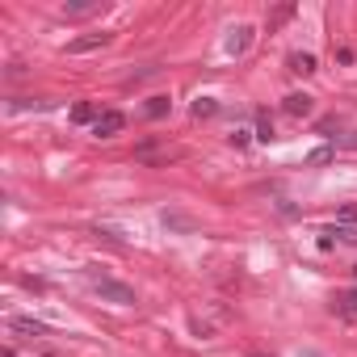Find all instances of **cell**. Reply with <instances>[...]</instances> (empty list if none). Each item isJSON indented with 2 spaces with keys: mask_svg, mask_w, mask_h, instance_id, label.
<instances>
[{
  "mask_svg": "<svg viewBox=\"0 0 357 357\" xmlns=\"http://www.w3.org/2000/svg\"><path fill=\"white\" fill-rule=\"evenodd\" d=\"M93 290H97L101 298H109V303H122V307L135 303V290L122 286V282H114V278H93Z\"/></svg>",
  "mask_w": 357,
  "mask_h": 357,
  "instance_id": "obj_1",
  "label": "cell"
},
{
  "mask_svg": "<svg viewBox=\"0 0 357 357\" xmlns=\"http://www.w3.org/2000/svg\"><path fill=\"white\" fill-rule=\"evenodd\" d=\"M122 126H126V118H122L118 109H105V114H101V118L93 122V135H97V139H114V135H118Z\"/></svg>",
  "mask_w": 357,
  "mask_h": 357,
  "instance_id": "obj_2",
  "label": "cell"
},
{
  "mask_svg": "<svg viewBox=\"0 0 357 357\" xmlns=\"http://www.w3.org/2000/svg\"><path fill=\"white\" fill-rule=\"evenodd\" d=\"M105 43H109V34H84V38H72V43H68V55H84V51L105 47Z\"/></svg>",
  "mask_w": 357,
  "mask_h": 357,
  "instance_id": "obj_3",
  "label": "cell"
},
{
  "mask_svg": "<svg viewBox=\"0 0 357 357\" xmlns=\"http://www.w3.org/2000/svg\"><path fill=\"white\" fill-rule=\"evenodd\" d=\"M248 43H252V30H248V26H240V30H231L227 51H231V55H244V51H248Z\"/></svg>",
  "mask_w": 357,
  "mask_h": 357,
  "instance_id": "obj_4",
  "label": "cell"
},
{
  "mask_svg": "<svg viewBox=\"0 0 357 357\" xmlns=\"http://www.w3.org/2000/svg\"><path fill=\"white\" fill-rule=\"evenodd\" d=\"M286 114L307 118V114H311V97H307V93H290V97H286Z\"/></svg>",
  "mask_w": 357,
  "mask_h": 357,
  "instance_id": "obj_5",
  "label": "cell"
},
{
  "mask_svg": "<svg viewBox=\"0 0 357 357\" xmlns=\"http://www.w3.org/2000/svg\"><path fill=\"white\" fill-rule=\"evenodd\" d=\"M290 68H294L298 76H311V72H315V55H290Z\"/></svg>",
  "mask_w": 357,
  "mask_h": 357,
  "instance_id": "obj_6",
  "label": "cell"
},
{
  "mask_svg": "<svg viewBox=\"0 0 357 357\" xmlns=\"http://www.w3.org/2000/svg\"><path fill=\"white\" fill-rule=\"evenodd\" d=\"M63 9H68V13H93V9H101V5H97V0H68Z\"/></svg>",
  "mask_w": 357,
  "mask_h": 357,
  "instance_id": "obj_7",
  "label": "cell"
},
{
  "mask_svg": "<svg viewBox=\"0 0 357 357\" xmlns=\"http://www.w3.org/2000/svg\"><path fill=\"white\" fill-rule=\"evenodd\" d=\"M168 114V97H151L147 101V118H164Z\"/></svg>",
  "mask_w": 357,
  "mask_h": 357,
  "instance_id": "obj_8",
  "label": "cell"
},
{
  "mask_svg": "<svg viewBox=\"0 0 357 357\" xmlns=\"http://www.w3.org/2000/svg\"><path fill=\"white\" fill-rule=\"evenodd\" d=\"M72 118H76V122H97V118H101V114H97V109H93V105H84V101H80V105H76V109H72Z\"/></svg>",
  "mask_w": 357,
  "mask_h": 357,
  "instance_id": "obj_9",
  "label": "cell"
},
{
  "mask_svg": "<svg viewBox=\"0 0 357 357\" xmlns=\"http://www.w3.org/2000/svg\"><path fill=\"white\" fill-rule=\"evenodd\" d=\"M13 328L17 332H30V336H43V324H34V319H13Z\"/></svg>",
  "mask_w": 357,
  "mask_h": 357,
  "instance_id": "obj_10",
  "label": "cell"
},
{
  "mask_svg": "<svg viewBox=\"0 0 357 357\" xmlns=\"http://www.w3.org/2000/svg\"><path fill=\"white\" fill-rule=\"evenodd\" d=\"M194 114H198V118H211V114H215V101H211V97L194 101Z\"/></svg>",
  "mask_w": 357,
  "mask_h": 357,
  "instance_id": "obj_11",
  "label": "cell"
}]
</instances>
